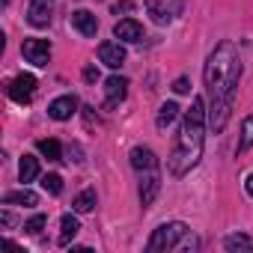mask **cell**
I'll list each match as a JSON object with an SVG mask.
<instances>
[{
  "label": "cell",
  "instance_id": "1",
  "mask_svg": "<svg viewBox=\"0 0 253 253\" xmlns=\"http://www.w3.org/2000/svg\"><path fill=\"white\" fill-rule=\"evenodd\" d=\"M238 78H241V63H238V51L232 42H220L206 63V92H209V125L214 131H220L232 101H235V89H238Z\"/></svg>",
  "mask_w": 253,
  "mask_h": 253
},
{
  "label": "cell",
  "instance_id": "2",
  "mask_svg": "<svg viewBox=\"0 0 253 253\" xmlns=\"http://www.w3.org/2000/svg\"><path fill=\"white\" fill-rule=\"evenodd\" d=\"M206 101L203 98H194L191 101V110L185 113V122H182V131L176 137V146H173V155H170V176H185L191 167L200 164L203 158V143H206Z\"/></svg>",
  "mask_w": 253,
  "mask_h": 253
},
{
  "label": "cell",
  "instance_id": "3",
  "mask_svg": "<svg viewBox=\"0 0 253 253\" xmlns=\"http://www.w3.org/2000/svg\"><path fill=\"white\" fill-rule=\"evenodd\" d=\"M146 250L149 253H158V250H182V253H191V250H200V238L191 232L188 223L173 220V223H164V226H158L152 232Z\"/></svg>",
  "mask_w": 253,
  "mask_h": 253
},
{
  "label": "cell",
  "instance_id": "4",
  "mask_svg": "<svg viewBox=\"0 0 253 253\" xmlns=\"http://www.w3.org/2000/svg\"><path fill=\"white\" fill-rule=\"evenodd\" d=\"M6 92H9L12 101H18V104H30V101H33V92H36V78H33V75H18L15 81H9Z\"/></svg>",
  "mask_w": 253,
  "mask_h": 253
},
{
  "label": "cell",
  "instance_id": "5",
  "mask_svg": "<svg viewBox=\"0 0 253 253\" xmlns=\"http://www.w3.org/2000/svg\"><path fill=\"white\" fill-rule=\"evenodd\" d=\"M21 54H24V60L33 63V66H48V60H51V45H48V39H24Z\"/></svg>",
  "mask_w": 253,
  "mask_h": 253
},
{
  "label": "cell",
  "instance_id": "6",
  "mask_svg": "<svg viewBox=\"0 0 253 253\" xmlns=\"http://www.w3.org/2000/svg\"><path fill=\"white\" fill-rule=\"evenodd\" d=\"M54 18V0H33L27 6V21L33 27H48Z\"/></svg>",
  "mask_w": 253,
  "mask_h": 253
},
{
  "label": "cell",
  "instance_id": "7",
  "mask_svg": "<svg viewBox=\"0 0 253 253\" xmlns=\"http://www.w3.org/2000/svg\"><path fill=\"white\" fill-rule=\"evenodd\" d=\"M75 113H78V98H75V95H60V98H54V101L48 104V116L57 119V122H66V119H72Z\"/></svg>",
  "mask_w": 253,
  "mask_h": 253
},
{
  "label": "cell",
  "instance_id": "8",
  "mask_svg": "<svg viewBox=\"0 0 253 253\" xmlns=\"http://www.w3.org/2000/svg\"><path fill=\"white\" fill-rule=\"evenodd\" d=\"M113 36H116L119 42H140V39H143V24L134 21V18H122V21H116Z\"/></svg>",
  "mask_w": 253,
  "mask_h": 253
},
{
  "label": "cell",
  "instance_id": "9",
  "mask_svg": "<svg viewBox=\"0 0 253 253\" xmlns=\"http://www.w3.org/2000/svg\"><path fill=\"white\" fill-rule=\"evenodd\" d=\"M98 60L104 66H110V69H119L125 63V48L119 42H101L98 45Z\"/></svg>",
  "mask_w": 253,
  "mask_h": 253
},
{
  "label": "cell",
  "instance_id": "10",
  "mask_svg": "<svg viewBox=\"0 0 253 253\" xmlns=\"http://www.w3.org/2000/svg\"><path fill=\"white\" fill-rule=\"evenodd\" d=\"M72 27L81 36H95L98 33V18L92 12H86V9H78V12H72Z\"/></svg>",
  "mask_w": 253,
  "mask_h": 253
},
{
  "label": "cell",
  "instance_id": "11",
  "mask_svg": "<svg viewBox=\"0 0 253 253\" xmlns=\"http://www.w3.org/2000/svg\"><path fill=\"white\" fill-rule=\"evenodd\" d=\"M131 167L140 170V173H152V170L158 167V158H155L152 149H146V146H134V149H131Z\"/></svg>",
  "mask_w": 253,
  "mask_h": 253
},
{
  "label": "cell",
  "instance_id": "12",
  "mask_svg": "<svg viewBox=\"0 0 253 253\" xmlns=\"http://www.w3.org/2000/svg\"><path fill=\"white\" fill-rule=\"evenodd\" d=\"M104 92H107V107H110V104H116V101H122L125 95H128V81L113 75V78L104 81Z\"/></svg>",
  "mask_w": 253,
  "mask_h": 253
},
{
  "label": "cell",
  "instance_id": "13",
  "mask_svg": "<svg viewBox=\"0 0 253 253\" xmlns=\"http://www.w3.org/2000/svg\"><path fill=\"white\" fill-rule=\"evenodd\" d=\"M158 188H161V179H158L155 170H152V173L143 176V182H140V203H143V206H152L155 197H158Z\"/></svg>",
  "mask_w": 253,
  "mask_h": 253
},
{
  "label": "cell",
  "instance_id": "14",
  "mask_svg": "<svg viewBox=\"0 0 253 253\" xmlns=\"http://www.w3.org/2000/svg\"><path fill=\"white\" fill-rule=\"evenodd\" d=\"M39 203V197L33 194V191H9V194H3V206H24V209H30V206H36Z\"/></svg>",
  "mask_w": 253,
  "mask_h": 253
},
{
  "label": "cell",
  "instance_id": "15",
  "mask_svg": "<svg viewBox=\"0 0 253 253\" xmlns=\"http://www.w3.org/2000/svg\"><path fill=\"white\" fill-rule=\"evenodd\" d=\"M18 176H21V182H24V185H27V182H33V179L39 176V158L24 155V158H21V167H18Z\"/></svg>",
  "mask_w": 253,
  "mask_h": 253
},
{
  "label": "cell",
  "instance_id": "16",
  "mask_svg": "<svg viewBox=\"0 0 253 253\" xmlns=\"http://www.w3.org/2000/svg\"><path fill=\"white\" fill-rule=\"evenodd\" d=\"M81 232V223H78V217L75 214H63V229H60V244L66 247L75 235Z\"/></svg>",
  "mask_w": 253,
  "mask_h": 253
},
{
  "label": "cell",
  "instance_id": "17",
  "mask_svg": "<svg viewBox=\"0 0 253 253\" xmlns=\"http://www.w3.org/2000/svg\"><path fill=\"white\" fill-rule=\"evenodd\" d=\"M146 9H149V15H152L155 24H167V21L173 18V12L161 3V0H146Z\"/></svg>",
  "mask_w": 253,
  "mask_h": 253
},
{
  "label": "cell",
  "instance_id": "18",
  "mask_svg": "<svg viewBox=\"0 0 253 253\" xmlns=\"http://www.w3.org/2000/svg\"><path fill=\"white\" fill-rule=\"evenodd\" d=\"M75 211H81V214H86V211H92L95 209V191L92 188H86V191H81L78 197H75Z\"/></svg>",
  "mask_w": 253,
  "mask_h": 253
},
{
  "label": "cell",
  "instance_id": "19",
  "mask_svg": "<svg viewBox=\"0 0 253 253\" xmlns=\"http://www.w3.org/2000/svg\"><path fill=\"white\" fill-rule=\"evenodd\" d=\"M176 116H179V104H176V101H164L161 110H158V128H167Z\"/></svg>",
  "mask_w": 253,
  "mask_h": 253
},
{
  "label": "cell",
  "instance_id": "20",
  "mask_svg": "<svg viewBox=\"0 0 253 253\" xmlns=\"http://www.w3.org/2000/svg\"><path fill=\"white\" fill-rule=\"evenodd\" d=\"M36 146H39V152H42L48 161H63V149H60L57 140H39Z\"/></svg>",
  "mask_w": 253,
  "mask_h": 253
},
{
  "label": "cell",
  "instance_id": "21",
  "mask_svg": "<svg viewBox=\"0 0 253 253\" xmlns=\"http://www.w3.org/2000/svg\"><path fill=\"white\" fill-rule=\"evenodd\" d=\"M223 247H226L229 253H235V250H247V253H253V241H250L247 235H229V238L223 241Z\"/></svg>",
  "mask_w": 253,
  "mask_h": 253
},
{
  "label": "cell",
  "instance_id": "22",
  "mask_svg": "<svg viewBox=\"0 0 253 253\" xmlns=\"http://www.w3.org/2000/svg\"><path fill=\"white\" fill-rule=\"evenodd\" d=\"M253 146V119H244L241 125V140H238V152H247Z\"/></svg>",
  "mask_w": 253,
  "mask_h": 253
},
{
  "label": "cell",
  "instance_id": "23",
  "mask_svg": "<svg viewBox=\"0 0 253 253\" xmlns=\"http://www.w3.org/2000/svg\"><path fill=\"white\" fill-rule=\"evenodd\" d=\"M42 188H45L48 194H60V191H63V176H57V173L42 176Z\"/></svg>",
  "mask_w": 253,
  "mask_h": 253
},
{
  "label": "cell",
  "instance_id": "24",
  "mask_svg": "<svg viewBox=\"0 0 253 253\" xmlns=\"http://www.w3.org/2000/svg\"><path fill=\"white\" fill-rule=\"evenodd\" d=\"M45 223H48V217H45V214H36V217H30V220L24 223V232H27V235H39Z\"/></svg>",
  "mask_w": 253,
  "mask_h": 253
},
{
  "label": "cell",
  "instance_id": "25",
  "mask_svg": "<svg viewBox=\"0 0 253 253\" xmlns=\"http://www.w3.org/2000/svg\"><path fill=\"white\" fill-rule=\"evenodd\" d=\"M173 89H176L179 95H185V92H191V81H188V78H179V81L173 84Z\"/></svg>",
  "mask_w": 253,
  "mask_h": 253
},
{
  "label": "cell",
  "instance_id": "26",
  "mask_svg": "<svg viewBox=\"0 0 253 253\" xmlns=\"http://www.w3.org/2000/svg\"><path fill=\"white\" fill-rule=\"evenodd\" d=\"M131 9H134L131 0H119V3L113 6V15H119V12H131Z\"/></svg>",
  "mask_w": 253,
  "mask_h": 253
},
{
  "label": "cell",
  "instance_id": "27",
  "mask_svg": "<svg viewBox=\"0 0 253 253\" xmlns=\"http://www.w3.org/2000/svg\"><path fill=\"white\" fill-rule=\"evenodd\" d=\"M84 81H86V84H95V81H98V69H95V66H86V69H84Z\"/></svg>",
  "mask_w": 253,
  "mask_h": 253
},
{
  "label": "cell",
  "instance_id": "28",
  "mask_svg": "<svg viewBox=\"0 0 253 253\" xmlns=\"http://www.w3.org/2000/svg\"><path fill=\"white\" fill-rule=\"evenodd\" d=\"M0 223L9 226V223H12V214H9V211H3V214H0Z\"/></svg>",
  "mask_w": 253,
  "mask_h": 253
},
{
  "label": "cell",
  "instance_id": "29",
  "mask_svg": "<svg viewBox=\"0 0 253 253\" xmlns=\"http://www.w3.org/2000/svg\"><path fill=\"white\" fill-rule=\"evenodd\" d=\"M244 188H247V194L253 197V176H247V182H244Z\"/></svg>",
  "mask_w": 253,
  "mask_h": 253
}]
</instances>
